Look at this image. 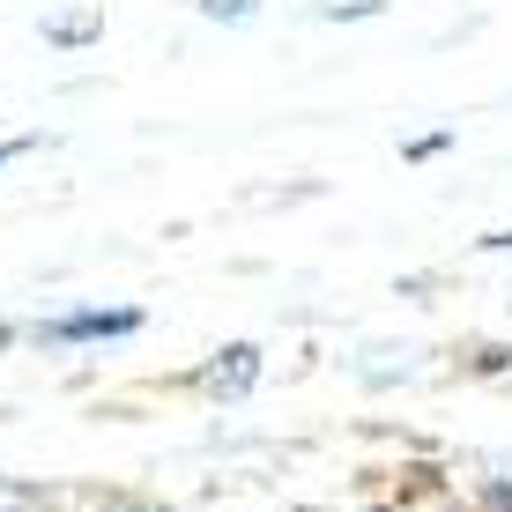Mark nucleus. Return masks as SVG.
Segmentation results:
<instances>
[{
    "instance_id": "obj_1",
    "label": "nucleus",
    "mask_w": 512,
    "mask_h": 512,
    "mask_svg": "<svg viewBox=\"0 0 512 512\" xmlns=\"http://www.w3.org/2000/svg\"><path fill=\"white\" fill-rule=\"evenodd\" d=\"M141 312H67L45 327V342H97V334H134Z\"/></svg>"
},
{
    "instance_id": "obj_2",
    "label": "nucleus",
    "mask_w": 512,
    "mask_h": 512,
    "mask_svg": "<svg viewBox=\"0 0 512 512\" xmlns=\"http://www.w3.org/2000/svg\"><path fill=\"white\" fill-rule=\"evenodd\" d=\"M253 372H260V349H253V342H238V349H223V357L201 372V386L231 401V394H245V386H253Z\"/></svg>"
},
{
    "instance_id": "obj_3",
    "label": "nucleus",
    "mask_w": 512,
    "mask_h": 512,
    "mask_svg": "<svg viewBox=\"0 0 512 512\" xmlns=\"http://www.w3.org/2000/svg\"><path fill=\"white\" fill-rule=\"evenodd\" d=\"M201 8H208V15H223V23H238V15L253 8V0H201Z\"/></svg>"
},
{
    "instance_id": "obj_4",
    "label": "nucleus",
    "mask_w": 512,
    "mask_h": 512,
    "mask_svg": "<svg viewBox=\"0 0 512 512\" xmlns=\"http://www.w3.org/2000/svg\"><path fill=\"white\" fill-rule=\"evenodd\" d=\"M23 505H30V490H23V483H0V512H23Z\"/></svg>"
},
{
    "instance_id": "obj_5",
    "label": "nucleus",
    "mask_w": 512,
    "mask_h": 512,
    "mask_svg": "<svg viewBox=\"0 0 512 512\" xmlns=\"http://www.w3.org/2000/svg\"><path fill=\"white\" fill-rule=\"evenodd\" d=\"M30 149V141H0V164H8V156H23Z\"/></svg>"
}]
</instances>
